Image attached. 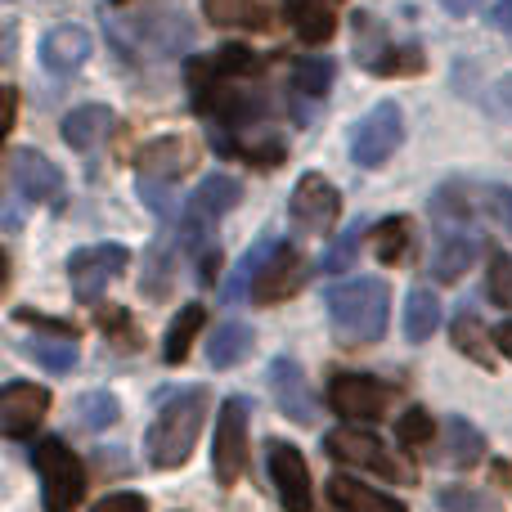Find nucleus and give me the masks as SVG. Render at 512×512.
I'll return each mask as SVG.
<instances>
[{
	"label": "nucleus",
	"instance_id": "1",
	"mask_svg": "<svg viewBox=\"0 0 512 512\" xmlns=\"http://www.w3.org/2000/svg\"><path fill=\"white\" fill-rule=\"evenodd\" d=\"M189 90L216 149L248 158V167H279L288 140L274 126L279 104L265 81V59H256L243 45H225L221 54L189 68Z\"/></svg>",
	"mask_w": 512,
	"mask_h": 512
},
{
	"label": "nucleus",
	"instance_id": "2",
	"mask_svg": "<svg viewBox=\"0 0 512 512\" xmlns=\"http://www.w3.org/2000/svg\"><path fill=\"white\" fill-rule=\"evenodd\" d=\"M207 414H212V391L207 387H185L171 400H162V409L153 414L149 432H144V454H149L153 468L167 472V468L189 463Z\"/></svg>",
	"mask_w": 512,
	"mask_h": 512
},
{
	"label": "nucleus",
	"instance_id": "3",
	"mask_svg": "<svg viewBox=\"0 0 512 512\" xmlns=\"http://www.w3.org/2000/svg\"><path fill=\"white\" fill-rule=\"evenodd\" d=\"M328 324H333L342 346H369L387 333L391 315V292L382 279H346L337 288H328L324 297Z\"/></svg>",
	"mask_w": 512,
	"mask_h": 512
},
{
	"label": "nucleus",
	"instance_id": "4",
	"mask_svg": "<svg viewBox=\"0 0 512 512\" xmlns=\"http://www.w3.org/2000/svg\"><path fill=\"white\" fill-rule=\"evenodd\" d=\"M239 198H243V185L234 176H207L189 194L185 212H180V243H185L189 256L207 261L212 252H221L216 248V225H221V216H230L239 207Z\"/></svg>",
	"mask_w": 512,
	"mask_h": 512
},
{
	"label": "nucleus",
	"instance_id": "5",
	"mask_svg": "<svg viewBox=\"0 0 512 512\" xmlns=\"http://www.w3.org/2000/svg\"><path fill=\"white\" fill-rule=\"evenodd\" d=\"M32 463L41 472L45 512H72L81 504V495H86V468H81V459L59 436H41L32 445Z\"/></svg>",
	"mask_w": 512,
	"mask_h": 512
},
{
	"label": "nucleus",
	"instance_id": "6",
	"mask_svg": "<svg viewBox=\"0 0 512 512\" xmlns=\"http://www.w3.org/2000/svg\"><path fill=\"white\" fill-rule=\"evenodd\" d=\"M324 450L333 454L337 463H351V468L378 472L382 481H400V486H409V481H414V472H409L405 463H400L396 454L378 441V436L364 432V427H355V423L351 427H333V432L324 436Z\"/></svg>",
	"mask_w": 512,
	"mask_h": 512
},
{
	"label": "nucleus",
	"instance_id": "7",
	"mask_svg": "<svg viewBox=\"0 0 512 512\" xmlns=\"http://www.w3.org/2000/svg\"><path fill=\"white\" fill-rule=\"evenodd\" d=\"M248 396H230L216 414V441H212V472L221 486H239L243 468H248Z\"/></svg>",
	"mask_w": 512,
	"mask_h": 512
},
{
	"label": "nucleus",
	"instance_id": "8",
	"mask_svg": "<svg viewBox=\"0 0 512 512\" xmlns=\"http://www.w3.org/2000/svg\"><path fill=\"white\" fill-rule=\"evenodd\" d=\"M391 400H396V387L373 373H333L328 382V409L342 414L346 423H378Z\"/></svg>",
	"mask_w": 512,
	"mask_h": 512
},
{
	"label": "nucleus",
	"instance_id": "9",
	"mask_svg": "<svg viewBox=\"0 0 512 512\" xmlns=\"http://www.w3.org/2000/svg\"><path fill=\"white\" fill-rule=\"evenodd\" d=\"M400 140H405V117H400V108L391 104V99L387 104H373L351 131V162L364 171L382 167V162L400 149Z\"/></svg>",
	"mask_w": 512,
	"mask_h": 512
},
{
	"label": "nucleus",
	"instance_id": "10",
	"mask_svg": "<svg viewBox=\"0 0 512 512\" xmlns=\"http://www.w3.org/2000/svg\"><path fill=\"white\" fill-rule=\"evenodd\" d=\"M126 261H131V252H126L122 243H95V248L72 252V256H68L72 297L86 301V306H95L99 292L108 288V279H117V274L126 270Z\"/></svg>",
	"mask_w": 512,
	"mask_h": 512
},
{
	"label": "nucleus",
	"instance_id": "11",
	"mask_svg": "<svg viewBox=\"0 0 512 512\" xmlns=\"http://www.w3.org/2000/svg\"><path fill=\"white\" fill-rule=\"evenodd\" d=\"M306 256H301L292 243H274L270 256L261 261V270L248 279V292L256 306H274V301H288L292 292H301L306 283Z\"/></svg>",
	"mask_w": 512,
	"mask_h": 512
},
{
	"label": "nucleus",
	"instance_id": "12",
	"mask_svg": "<svg viewBox=\"0 0 512 512\" xmlns=\"http://www.w3.org/2000/svg\"><path fill=\"white\" fill-rule=\"evenodd\" d=\"M288 212L301 230L328 234L337 225V216H342V194H337V185L324 180L319 171H306V176L297 180V189H292V198H288Z\"/></svg>",
	"mask_w": 512,
	"mask_h": 512
},
{
	"label": "nucleus",
	"instance_id": "13",
	"mask_svg": "<svg viewBox=\"0 0 512 512\" xmlns=\"http://www.w3.org/2000/svg\"><path fill=\"white\" fill-rule=\"evenodd\" d=\"M9 185L27 198V203L63 207V176L45 153L36 149H14L9 153Z\"/></svg>",
	"mask_w": 512,
	"mask_h": 512
},
{
	"label": "nucleus",
	"instance_id": "14",
	"mask_svg": "<svg viewBox=\"0 0 512 512\" xmlns=\"http://www.w3.org/2000/svg\"><path fill=\"white\" fill-rule=\"evenodd\" d=\"M50 414V391L36 387V382H9L0 391V432L23 441L41 427V418Z\"/></svg>",
	"mask_w": 512,
	"mask_h": 512
},
{
	"label": "nucleus",
	"instance_id": "15",
	"mask_svg": "<svg viewBox=\"0 0 512 512\" xmlns=\"http://www.w3.org/2000/svg\"><path fill=\"white\" fill-rule=\"evenodd\" d=\"M270 477L288 512H315V490H310V472L297 445L270 441Z\"/></svg>",
	"mask_w": 512,
	"mask_h": 512
},
{
	"label": "nucleus",
	"instance_id": "16",
	"mask_svg": "<svg viewBox=\"0 0 512 512\" xmlns=\"http://www.w3.org/2000/svg\"><path fill=\"white\" fill-rule=\"evenodd\" d=\"M270 391H274V405H279L292 423L310 427L319 418V405H315V396H310V387H306V373H301V364L292 360V355H274Z\"/></svg>",
	"mask_w": 512,
	"mask_h": 512
},
{
	"label": "nucleus",
	"instance_id": "17",
	"mask_svg": "<svg viewBox=\"0 0 512 512\" xmlns=\"http://www.w3.org/2000/svg\"><path fill=\"white\" fill-rule=\"evenodd\" d=\"M477 256H481V234H472L468 225H445V234L436 239L432 252V274L441 283H454Z\"/></svg>",
	"mask_w": 512,
	"mask_h": 512
},
{
	"label": "nucleus",
	"instance_id": "18",
	"mask_svg": "<svg viewBox=\"0 0 512 512\" xmlns=\"http://www.w3.org/2000/svg\"><path fill=\"white\" fill-rule=\"evenodd\" d=\"M135 167H140L144 180H176L194 167V149H189L180 135H162V140L144 144L140 158H135Z\"/></svg>",
	"mask_w": 512,
	"mask_h": 512
},
{
	"label": "nucleus",
	"instance_id": "19",
	"mask_svg": "<svg viewBox=\"0 0 512 512\" xmlns=\"http://www.w3.org/2000/svg\"><path fill=\"white\" fill-rule=\"evenodd\" d=\"M283 14H288L292 32L306 45H324L337 32V14H342V0H283Z\"/></svg>",
	"mask_w": 512,
	"mask_h": 512
},
{
	"label": "nucleus",
	"instance_id": "20",
	"mask_svg": "<svg viewBox=\"0 0 512 512\" xmlns=\"http://www.w3.org/2000/svg\"><path fill=\"white\" fill-rule=\"evenodd\" d=\"M86 59H90L86 27L63 23V27H54V32L41 41V63L54 72V77H72V72H77Z\"/></svg>",
	"mask_w": 512,
	"mask_h": 512
},
{
	"label": "nucleus",
	"instance_id": "21",
	"mask_svg": "<svg viewBox=\"0 0 512 512\" xmlns=\"http://www.w3.org/2000/svg\"><path fill=\"white\" fill-rule=\"evenodd\" d=\"M324 499H328L324 512H409L400 499L382 495V490H373V486H360V481H351V477L328 481Z\"/></svg>",
	"mask_w": 512,
	"mask_h": 512
},
{
	"label": "nucleus",
	"instance_id": "22",
	"mask_svg": "<svg viewBox=\"0 0 512 512\" xmlns=\"http://www.w3.org/2000/svg\"><path fill=\"white\" fill-rule=\"evenodd\" d=\"M108 131H113V113H108L104 104L72 108V113L63 117V144L77 153H95L99 144L108 140Z\"/></svg>",
	"mask_w": 512,
	"mask_h": 512
},
{
	"label": "nucleus",
	"instance_id": "23",
	"mask_svg": "<svg viewBox=\"0 0 512 512\" xmlns=\"http://www.w3.org/2000/svg\"><path fill=\"white\" fill-rule=\"evenodd\" d=\"M207 18L216 27H248V32H261L270 27V0H203Z\"/></svg>",
	"mask_w": 512,
	"mask_h": 512
},
{
	"label": "nucleus",
	"instance_id": "24",
	"mask_svg": "<svg viewBox=\"0 0 512 512\" xmlns=\"http://www.w3.org/2000/svg\"><path fill=\"white\" fill-rule=\"evenodd\" d=\"M23 351L32 355L36 364H45L50 373H68L72 364H77V355H81L77 351V333H50V328L36 333V337H27Z\"/></svg>",
	"mask_w": 512,
	"mask_h": 512
},
{
	"label": "nucleus",
	"instance_id": "25",
	"mask_svg": "<svg viewBox=\"0 0 512 512\" xmlns=\"http://www.w3.org/2000/svg\"><path fill=\"white\" fill-rule=\"evenodd\" d=\"M486 459V436L468 423V418H450L445 423V463L450 468H472Z\"/></svg>",
	"mask_w": 512,
	"mask_h": 512
},
{
	"label": "nucleus",
	"instance_id": "26",
	"mask_svg": "<svg viewBox=\"0 0 512 512\" xmlns=\"http://www.w3.org/2000/svg\"><path fill=\"white\" fill-rule=\"evenodd\" d=\"M207 324V310L198 306V301H189V306H180V315L171 319L167 328V342H162V355H167V364H185L189 360V346H194L198 328Z\"/></svg>",
	"mask_w": 512,
	"mask_h": 512
},
{
	"label": "nucleus",
	"instance_id": "27",
	"mask_svg": "<svg viewBox=\"0 0 512 512\" xmlns=\"http://www.w3.org/2000/svg\"><path fill=\"white\" fill-rule=\"evenodd\" d=\"M450 337H454V351L468 355V360H477L481 369H490V364H495V351H490L495 333H486V324H481L477 315H468V310H463V315L450 324Z\"/></svg>",
	"mask_w": 512,
	"mask_h": 512
},
{
	"label": "nucleus",
	"instance_id": "28",
	"mask_svg": "<svg viewBox=\"0 0 512 512\" xmlns=\"http://www.w3.org/2000/svg\"><path fill=\"white\" fill-rule=\"evenodd\" d=\"M252 346H256L252 328L221 324V328H216V337L207 342V360H212V369H234L239 360H248V355H252Z\"/></svg>",
	"mask_w": 512,
	"mask_h": 512
},
{
	"label": "nucleus",
	"instance_id": "29",
	"mask_svg": "<svg viewBox=\"0 0 512 512\" xmlns=\"http://www.w3.org/2000/svg\"><path fill=\"white\" fill-rule=\"evenodd\" d=\"M441 324V301L432 297L427 288H414L405 297V337L409 342H427Z\"/></svg>",
	"mask_w": 512,
	"mask_h": 512
},
{
	"label": "nucleus",
	"instance_id": "30",
	"mask_svg": "<svg viewBox=\"0 0 512 512\" xmlns=\"http://www.w3.org/2000/svg\"><path fill=\"white\" fill-rule=\"evenodd\" d=\"M409 216H387V221H378L369 230V239H373V252H378V261L382 265H396L400 256L409 252Z\"/></svg>",
	"mask_w": 512,
	"mask_h": 512
},
{
	"label": "nucleus",
	"instance_id": "31",
	"mask_svg": "<svg viewBox=\"0 0 512 512\" xmlns=\"http://www.w3.org/2000/svg\"><path fill=\"white\" fill-rule=\"evenodd\" d=\"M369 68L378 77H414V72H423V50L418 45H387L382 54L369 59Z\"/></svg>",
	"mask_w": 512,
	"mask_h": 512
},
{
	"label": "nucleus",
	"instance_id": "32",
	"mask_svg": "<svg viewBox=\"0 0 512 512\" xmlns=\"http://www.w3.org/2000/svg\"><path fill=\"white\" fill-rule=\"evenodd\" d=\"M333 59H301L297 68H292V86L301 90V95H310V99H319V95H328V86H333Z\"/></svg>",
	"mask_w": 512,
	"mask_h": 512
},
{
	"label": "nucleus",
	"instance_id": "33",
	"mask_svg": "<svg viewBox=\"0 0 512 512\" xmlns=\"http://www.w3.org/2000/svg\"><path fill=\"white\" fill-rule=\"evenodd\" d=\"M360 234H364V225H360V221H355V225H346V230L337 234V243H333V248H328L324 256H319V270H324V274L351 270L355 252H360Z\"/></svg>",
	"mask_w": 512,
	"mask_h": 512
},
{
	"label": "nucleus",
	"instance_id": "34",
	"mask_svg": "<svg viewBox=\"0 0 512 512\" xmlns=\"http://www.w3.org/2000/svg\"><path fill=\"white\" fill-rule=\"evenodd\" d=\"M117 418H122V405H117V396L113 391H86L81 396V423L86 427H113Z\"/></svg>",
	"mask_w": 512,
	"mask_h": 512
},
{
	"label": "nucleus",
	"instance_id": "35",
	"mask_svg": "<svg viewBox=\"0 0 512 512\" xmlns=\"http://www.w3.org/2000/svg\"><path fill=\"white\" fill-rule=\"evenodd\" d=\"M432 432H436V423H432V414L427 409H409V414H400L396 418V441L405 445V450H418V445H432Z\"/></svg>",
	"mask_w": 512,
	"mask_h": 512
},
{
	"label": "nucleus",
	"instance_id": "36",
	"mask_svg": "<svg viewBox=\"0 0 512 512\" xmlns=\"http://www.w3.org/2000/svg\"><path fill=\"white\" fill-rule=\"evenodd\" d=\"M490 297H495L499 306H512V256L508 252L490 256Z\"/></svg>",
	"mask_w": 512,
	"mask_h": 512
},
{
	"label": "nucleus",
	"instance_id": "37",
	"mask_svg": "<svg viewBox=\"0 0 512 512\" xmlns=\"http://www.w3.org/2000/svg\"><path fill=\"white\" fill-rule=\"evenodd\" d=\"M86 512H149V504L135 490H117V495H104L99 504H90Z\"/></svg>",
	"mask_w": 512,
	"mask_h": 512
},
{
	"label": "nucleus",
	"instance_id": "38",
	"mask_svg": "<svg viewBox=\"0 0 512 512\" xmlns=\"http://www.w3.org/2000/svg\"><path fill=\"white\" fill-rule=\"evenodd\" d=\"M441 504L450 508V512H490V499L472 495V490H463V486L445 490V495H441Z\"/></svg>",
	"mask_w": 512,
	"mask_h": 512
},
{
	"label": "nucleus",
	"instance_id": "39",
	"mask_svg": "<svg viewBox=\"0 0 512 512\" xmlns=\"http://www.w3.org/2000/svg\"><path fill=\"white\" fill-rule=\"evenodd\" d=\"M486 203H490V216H495L499 225H504V234H512V189H490L486 194Z\"/></svg>",
	"mask_w": 512,
	"mask_h": 512
},
{
	"label": "nucleus",
	"instance_id": "40",
	"mask_svg": "<svg viewBox=\"0 0 512 512\" xmlns=\"http://www.w3.org/2000/svg\"><path fill=\"white\" fill-rule=\"evenodd\" d=\"M490 18H495V27L504 36H512V0H495V9H490Z\"/></svg>",
	"mask_w": 512,
	"mask_h": 512
},
{
	"label": "nucleus",
	"instance_id": "41",
	"mask_svg": "<svg viewBox=\"0 0 512 512\" xmlns=\"http://www.w3.org/2000/svg\"><path fill=\"white\" fill-rule=\"evenodd\" d=\"M153 270H158V274H167V261H162V252H153ZM144 292H149V297H162V292H167V279H158V283H144Z\"/></svg>",
	"mask_w": 512,
	"mask_h": 512
},
{
	"label": "nucleus",
	"instance_id": "42",
	"mask_svg": "<svg viewBox=\"0 0 512 512\" xmlns=\"http://www.w3.org/2000/svg\"><path fill=\"white\" fill-rule=\"evenodd\" d=\"M495 351H504L512 360V319H504V324L495 328Z\"/></svg>",
	"mask_w": 512,
	"mask_h": 512
},
{
	"label": "nucleus",
	"instance_id": "43",
	"mask_svg": "<svg viewBox=\"0 0 512 512\" xmlns=\"http://www.w3.org/2000/svg\"><path fill=\"white\" fill-rule=\"evenodd\" d=\"M14 122H18V90L5 86V131H14Z\"/></svg>",
	"mask_w": 512,
	"mask_h": 512
},
{
	"label": "nucleus",
	"instance_id": "44",
	"mask_svg": "<svg viewBox=\"0 0 512 512\" xmlns=\"http://www.w3.org/2000/svg\"><path fill=\"white\" fill-rule=\"evenodd\" d=\"M495 104H499V108H504V113L512 117V72H508V77L495 86Z\"/></svg>",
	"mask_w": 512,
	"mask_h": 512
},
{
	"label": "nucleus",
	"instance_id": "45",
	"mask_svg": "<svg viewBox=\"0 0 512 512\" xmlns=\"http://www.w3.org/2000/svg\"><path fill=\"white\" fill-rule=\"evenodd\" d=\"M108 5H126V0H108Z\"/></svg>",
	"mask_w": 512,
	"mask_h": 512
}]
</instances>
